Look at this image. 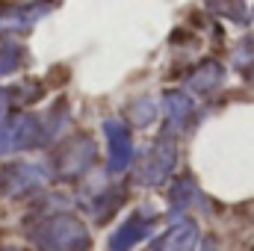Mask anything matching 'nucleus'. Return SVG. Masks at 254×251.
Segmentation results:
<instances>
[{
  "label": "nucleus",
  "instance_id": "obj_1",
  "mask_svg": "<svg viewBox=\"0 0 254 251\" xmlns=\"http://www.w3.org/2000/svg\"><path fill=\"white\" fill-rule=\"evenodd\" d=\"M178 163V145L175 136L163 133L160 139H154L148 148H142L133 157V181L142 187H163Z\"/></svg>",
  "mask_w": 254,
  "mask_h": 251
},
{
  "label": "nucleus",
  "instance_id": "obj_2",
  "mask_svg": "<svg viewBox=\"0 0 254 251\" xmlns=\"http://www.w3.org/2000/svg\"><path fill=\"white\" fill-rule=\"evenodd\" d=\"M104 133H107V169L110 175H122L133 166V157H136L133 130L122 119H107Z\"/></svg>",
  "mask_w": 254,
  "mask_h": 251
},
{
  "label": "nucleus",
  "instance_id": "obj_3",
  "mask_svg": "<svg viewBox=\"0 0 254 251\" xmlns=\"http://www.w3.org/2000/svg\"><path fill=\"white\" fill-rule=\"evenodd\" d=\"M48 240V251H89V234L74 216H57L48 222L42 243Z\"/></svg>",
  "mask_w": 254,
  "mask_h": 251
},
{
  "label": "nucleus",
  "instance_id": "obj_4",
  "mask_svg": "<svg viewBox=\"0 0 254 251\" xmlns=\"http://www.w3.org/2000/svg\"><path fill=\"white\" fill-rule=\"evenodd\" d=\"M160 113H163V133L169 136H181L192 125L195 116V101L190 98L187 89H169L160 98Z\"/></svg>",
  "mask_w": 254,
  "mask_h": 251
},
{
  "label": "nucleus",
  "instance_id": "obj_5",
  "mask_svg": "<svg viewBox=\"0 0 254 251\" xmlns=\"http://www.w3.org/2000/svg\"><path fill=\"white\" fill-rule=\"evenodd\" d=\"M151 251H213V246L201 240V231L192 219H181L151 243Z\"/></svg>",
  "mask_w": 254,
  "mask_h": 251
},
{
  "label": "nucleus",
  "instance_id": "obj_6",
  "mask_svg": "<svg viewBox=\"0 0 254 251\" xmlns=\"http://www.w3.org/2000/svg\"><path fill=\"white\" fill-rule=\"evenodd\" d=\"M154 231V213L151 210H136L133 216H127L125 222L113 231L110 237V251H130L139 243H145Z\"/></svg>",
  "mask_w": 254,
  "mask_h": 251
},
{
  "label": "nucleus",
  "instance_id": "obj_7",
  "mask_svg": "<svg viewBox=\"0 0 254 251\" xmlns=\"http://www.w3.org/2000/svg\"><path fill=\"white\" fill-rule=\"evenodd\" d=\"M225 83V68L216 63V60H201V63L190 68L187 80H184V89L198 92V95H213L219 92Z\"/></svg>",
  "mask_w": 254,
  "mask_h": 251
},
{
  "label": "nucleus",
  "instance_id": "obj_8",
  "mask_svg": "<svg viewBox=\"0 0 254 251\" xmlns=\"http://www.w3.org/2000/svg\"><path fill=\"white\" fill-rule=\"evenodd\" d=\"M195 201H198V187H195V181H192V178H178V181L172 184V189H169V204H172V210L187 213Z\"/></svg>",
  "mask_w": 254,
  "mask_h": 251
},
{
  "label": "nucleus",
  "instance_id": "obj_9",
  "mask_svg": "<svg viewBox=\"0 0 254 251\" xmlns=\"http://www.w3.org/2000/svg\"><path fill=\"white\" fill-rule=\"evenodd\" d=\"M207 9L219 18H228L234 24H246L249 21V9H246V0H204Z\"/></svg>",
  "mask_w": 254,
  "mask_h": 251
},
{
  "label": "nucleus",
  "instance_id": "obj_10",
  "mask_svg": "<svg viewBox=\"0 0 254 251\" xmlns=\"http://www.w3.org/2000/svg\"><path fill=\"white\" fill-rule=\"evenodd\" d=\"M157 104L151 101V98H139V101H133L130 107H127V119H130V127H151L154 125V119H157Z\"/></svg>",
  "mask_w": 254,
  "mask_h": 251
},
{
  "label": "nucleus",
  "instance_id": "obj_11",
  "mask_svg": "<svg viewBox=\"0 0 254 251\" xmlns=\"http://www.w3.org/2000/svg\"><path fill=\"white\" fill-rule=\"evenodd\" d=\"M234 68L243 77H254V36L240 39V45L234 48Z\"/></svg>",
  "mask_w": 254,
  "mask_h": 251
}]
</instances>
